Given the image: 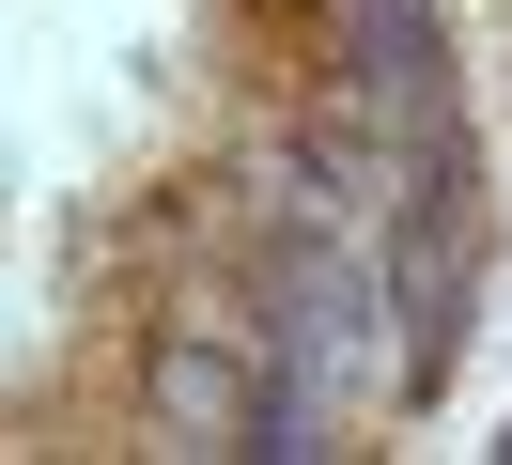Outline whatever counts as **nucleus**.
<instances>
[{
    "instance_id": "f257e3e1",
    "label": "nucleus",
    "mask_w": 512,
    "mask_h": 465,
    "mask_svg": "<svg viewBox=\"0 0 512 465\" xmlns=\"http://www.w3.org/2000/svg\"><path fill=\"white\" fill-rule=\"evenodd\" d=\"M156 403L187 419V450H249V434H233V419H249V388H233L218 357H171V372H156Z\"/></svg>"
}]
</instances>
